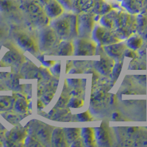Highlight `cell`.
Returning <instances> with one entry per match:
<instances>
[{
	"label": "cell",
	"instance_id": "cell-20",
	"mask_svg": "<svg viewBox=\"0 0 147 147\" xmlns=\"http://www.w3.org/2000/svg\"><path fill=\"white\" fill-rule=\"evenodd\" d=\"M57 1L63 6V7H65V8H70V7H71V0H57Z\"/></svg>",
	"mask_w": 147,
	"mask_h": 147
},
{
	"label": "cell",
	"instance_id": "cell-11",
	"mask_svg": "<svg viewBox=\"0 0 147 147\" xmlns=\"http://www.w3.org/2000/svg\"><path fill=\"white\" fill-rule=\"evenodd\" d=\"M80 129H67L65 131V135L68 140H70L71 142H73L80 135Z\"/></svg>",
	"mask_w": 147,
	"mask_h": 147
},
{
	"label": "cell",
	"instance_id": "cell-12",
	"mask_svg": "<svg viewBox=\"0 0 147 147\" xmlns=\"http://www.w3.org/2000/svg\"><path fill=\"white\" fill-rule=\"evenodd\" d=\"M25 137V132L23 129H14L11 132L10 138L12 140H15V141H22L24 140Z\"/></svg>",
	"mask_w": 147,
	"mask_h": 147
},
{
	"label": "cell",
	"instance_id": "cell-6",
	"mask_svg": "<svg viewBox=\"0 0 147 147\" xmlns=\"http://www.w3.org/2000/svg\"><path fill=\"white\" fill-rule=\"evenodd\" d=\"M94 50V47L91 43H89L87 40H79L77 47V53H78L77 55H91Z\"/></svg>",
	"mask_w": 147,
	"mask_h": 147
},
{
	"label": "cell",
	"instance_id": "cell-13",
	"mask_svg": "<svg viewBox=\"0 0 147 147\" xmlns=\"http://www.w3.org/2000/svg\"><path fill=\"white\" fill-rule=\"evenodd\" d=\"M109 52L111 55L114 57H118L120 55L123 53L124 50V46L123 45H113L111 47H109Z\"/></svg>",
	"mask_w": 147,
	"mask_h": 147
},
{
	"label": "cell",
	"instance_id": "cell-8",
	"mask_svg": "<svg viewBox=\"0 0 147 147\" xmlns=\"http://www.w3.org/2000/svg\"><path fill=\"white\" fill-rule=\"evenodd\" d=\"M52 143L55 146H64L65 139H64L63 132L61 129H56L52 136Z\"/></svg>",
	"mask_w": 147,
	"mask_h": 147
},
{
	"label": "cell",
	"instance_id": "cell-7",
	"mask_svg": "<svg viewBox=\"0 0 147 147\" xmlns=\"http://www.w3.org/2000/svg\"><path fill=\"white\" fill-rule=\"evenodd\" d=\"M18 4L16 0H0V9L5 12H12L18 7Z\"/></svg>",
	"mask_w": 147,
	"mask_h": 147
},
{
	"label": "cell",
	"instance_id": "cell-24",
	"mask_svg": "<svg viewBox=\"0 0 147 147\" xmlns=\"http://www.w3.org/2000/svg\"><path fill=\"white\" fill-rule=\"evenodd\" d=\"M38 2H40V3L42 4V5H45L46 4H47V2H48L49 1V0H38Z\"/></svg>",
	"mask_w": 147,
	"mask_h": 147
},
{
	"label": "cell",
	"instance_id": "cell-4",
	"mask_svg": "<svg viewBox=\"0 0 147 147\" xmlns=\"http://www.w3.org/2000/svg\"><path fill=\"white\" fill-rule=\"evenodd\" d=\"M44 6L46 14L50 18H57L63 12V6L57 0H49Z\"/></svg>",
	"mask_w": 147,
	"mask_h": 147
},
{
	"label": "cell",
	"instance_id": "cell-9",
	"mask_svg": "<svg viewBox=\"0 0 147 147\" xmlns=\"http://www.w3.org/2000/svg\"><path fill=\"white\" fill-rule=\"evenodd\" d=\"M97 67L99 68L100 71L103 74H107L109 71L110 72L111 69L113 68V62L110 60H102L100 62L98 63Z\"/></svg>",
	"mask_w": 147,
	"mask_h": 147
},
{
	"label": "cell",
	"instance_id": "cell-3",
	"mask_svg": "<svg viewBox=\"0 0 147 147\" xmlns=\"http://www.w3.org/2000/svg\"><path fill=\"white\" fill-rule=\"evenodd\" d=\"M42 4L38 0H23L21 2V8L27 13L32 16H36L44 13Z\"/></svg>",
	"mask_w": 147,
	"mask_h": 147
},
{
	"label": "cell",
	"instance_id": "cell-18",
	"mask_svg": "<svg viewBox=\"0 0 147 147\" xmlns=\"http://www.w3.org/2000/svg\"><path fill=\"white\" fill-rule=\"evenodd\" d=\"M5 59L8 61L9 63H14L18 59H20V55H18L17 52H9L6 55Z\"/></svg>",
	"mask_w": 147,
	"mask_h": 147
},
{
	"label": "cell",
	"instance_id": "cell-22",
	"mask_svg": "<svg viewBox=\"0 0 147 147\" xmlns=\"http://www.w3.org/2000/svg\"><path fill=\"white\" fill-rule=\"evenodd\" d=\"M5 30H4L2 28H0V38L5 36Z\"/></svg>",
	"mask_w": 147,
	"mask_h": 147
},
{
	"label": "cell",
	"instance_id": "cell-10",
	"mask_svg": "<svg viewBox=\"0 0 147 147\" xmlns=\"http://www.w3.org/2000/svg\"><path fill=\"white\" fill-rule=\"evenodd\" d=\"M143 44V40L138 36H133L129 39L127 41V45L132 49H137L140 48Z\"/></svg>",
	"mask_w": 147,
	"mask_h": 147
},
{
	"label": "cell",
	"instance_id": "cell-15",
	"mask_svg": "<svg viewBox=\"0 0 147 147\" xmlns=\"http://www.w3.org/2000/svg\"><path fill=\"white\" fill-rule=\"evenodd\" d=\"M73 52V47L69 43H64L60 48V55H69Z\"/></svg>",
	"mask_w": 147,
	"mask_h": 147
},
{
	"label": "cell",
	"instance_id": "cell-2",
	"mask_svg": "<svg viewBox=\"0 0 147 147\" xmlns=\"http://www.w3.org/2000/svg\"><path fill=\"white\" fill-rule=\"evenodd\" d=\"M55 40H56V34L54 30L50 28H45L40 32L38 46L41 50H48L54 45Z\"/></svg>",
	"mask_w": 147,
	"mask_h": 147
},
{
	"label": "cell",
	"instance_id": "cell-25",
	"mask_svg": "<svg viewBox=\"0 0 147 147\" xmlns=\"http://www.w3.org/2000/svg\"><path fill=\"white\" fill-rule=\"evenodd\" d=\"M145 7H146V9L147 10V0H146V4H145Z\"/></svg>",
	"mask_w": 147,
	"mask_h": 147
},
{
	"label": "cell",
	"instance_id": "cell-14",
	"mask_svg": "<svg viewBox=\"0 0 147 147\" xmlns=\"http://www.w3.org/2000/svg\"><path fill=\"white\" fill-rule=\"evenodd\" d=\"M27 102L24 99H20L16 102L15 109L18 113H25L27 110Z\"/></svg>",
	"mask_w": 147,
	"mask_h": 147
},
{
	"label": "cell",
	"instance_id": "cell-21",
	"mask_svg": "<svg viewBox=\"0 0 147 147\" xmlns=\"http://www.w3.org/2000/svg\"><path fill=\"white\" fill-rule=\"evenodd\" d=\"M82 105V102L79 99H73V100L71 101L70 105L72 107H81V105Z\"/></svg>",
	"mask_w": 147,
	"mask_h": 147
},
{
	"label": "cell",
	"instance_id": "cell-19",
	"mask_svg": "<svg viewBox=\"0 0 147 147\" xmlns=\"http://www.w3.org/2000/svg\"><path fill=\"white\" fill-rule=\"evenodd\" d=\"M83 137L85 139V142L91 143L93 140V135H92V131L90 129H85L83 132Z\"/></svg>",
	"mask_w": 147,
	"mask_h": 147
},
{
	"label": "cell",
	"instance_id": "cell-16",
	"mask_svg": "<svg viewBox=\"0 0 147 147\" xmlns=\"http://www.w3.org/2000/svg\"><path fill=\"white\" fill-rule=\"evenodd\" d=\"M12 99L10 97H2L0 98V109L4 110L7 109L11 106Z\"/></svg>",
	"mask_w": 147,
	"mask_h": 147
},
{
	"label": "cell",
	"instance_id": "cell-5",
	"mask_svg": "<svg viewBox=\"0 0 147 147\" xmlns=\"http://www.w3.org/2000/svg\"><path fill=\"white\" fill-rule=\"evenodd\" d=\"M53 27L57 34L63 38H66L70 32V24L65 18H57L53 22Z\"/></svg>",
	"mask_w": 147,
	"mask_h": 147
},
{
	"label": "cell",
	"instance_id": "cell-17",
	"mask_svg": "<svg viewBox=\"0 0 147 147\" xmlns=\"http://www.w3.org/2000/svg\"><path fill=\"white\" fill-rule=\"evenodd\" d=\"M104 34H105V30L101 27H97L94 32V38L97 42H101L104 38Z\"/></svg>",
	"mask_w": 147,
	"mask_h": 147
},
{
	"label": "cell",
	"instance_id": "cell-1",
	"mask_svg": "<svg viewBox=\"0 0 147 147\" xmlns=\"http://www.w3.org/2000/svg\"><path fill=\"white\" fill-rule=\"evenodd\" d=\"M18 46L30 53L36 54L39 50V46L31 35L24 32H19L16 36Z\"/></svg>",
	"mask_w": 147,
	"mask_h": 147
},
{
	"label": "cell",
	"instance_id": "cell-23",
	"mask_svg": "<svg viewBox=\"0 0 147 147\" xmlns=\"http://www.w3.org/2000/svg\"><path fill=\"white\" fill-rule=\"evenodd\" d=\"M144 38L147 40V25L145 27V30H144Z\"/></svg>",
	"mask_w": 147,
	"mask_h": 147
}]
</instances>
